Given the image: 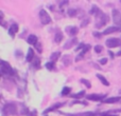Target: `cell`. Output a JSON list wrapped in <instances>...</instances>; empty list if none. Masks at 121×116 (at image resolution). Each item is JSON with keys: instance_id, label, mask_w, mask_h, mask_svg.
I'll return each instance as SVG.
<instances>
[{"instance_id": "cell-9", "label": "cell", "mask_w": 121, "mask_h": 116, "mask_svg": "<svg viewBox=\"0 0 121 116\" xmlns=\"http://www.w3.org/2000/svg\"><path fill=\"white\" fill-rule=\"evenodd\" d=\"M17 32H18V25L15 24V23L9 27V34H10L12 37H14V35L17 33Z\"/></svg>"}, {"instance_id": "cell-3", "label": "cell", "mask_w": 121, "mask_h": 116, "mask_svg": "<svg viewBox=\"0 0 121 116\" xmlns=\"http://www.w3.org/2000/svg\"><path fill=\"white\" fill-rule=\"evenodd\" d=\"M3 112L6 115H15L17 114V107L14 104H6L3 108Z\"/></svg>"}, {"instance_id": "cell-6", "label": "cell", "mask_w": 121, "mask_h": 116, "mask_svg": "<svg viewBox=\"0 0 121 116\" xmlns=\"http://www.w3.org/2000/svg\"><path fill=\"white\" fill-rule=\"evenodd\" d=\"M113 21L115 24H121V13L118 10H113Z\"/></svg>"}, {"instance_id": "cell-20", "label": "cell", "mask_w": 121, "mask_h": 116, "mask_svg": "<svg viewBox=\"0 0 121 116\" xmlns=\"http://www.w3.org/2000/svg\"><path fill=\"white\" fill-rule=\"evenodd\" d=\"M99 13H100V10H99L98 6H96V5H94L91 8V10H90V14H91V15H96V16H97Z\"/></svg>"}, {"instance_id": "cell-14", "label": "cell", "mask_w": 121, "mask_h": 116, "mask_svg": "<svg viewBox=\"0 0 121 116\" xmlns=\"http://www.w3.org/2000/svg\"><path fill=\"white\" fill-rule=\"evenodd\" d=\"M34 58H35V57H34V51H33V49H29L26 59H27V61H31V60L34 59Z\"/></svg>"}, {"instance_id": "cell-4", "label": "cell", "mask_w": 121, "mask_h": 116, "mask_svg": "<svg viewBox=\"0 0 121 116\" xmlns=\"http://www.w3.org/2000/svg\"><path fill=\"white\" fill-rule=\"evenodd\" d=\"M105 43H106V46L109 49H113V48H117V46H121V40L118 39V38H109V39L106 40Z\"/></svg>"}, {"instance_id": "cell-19", "label": "cell", "mask_w": 121, "mask_h": 116, "mask_svg": "<svg viewBox=\"0 0 121 116\" xmlns=\"http://www.w3.org/2000/svg\"><path fill=\"white\" fill-rule=\"evenodd\" d=\"M77 13H78L77 8H68V10H67V14L70 17H74L75 15H77Z\"/></svg>"}, {"instance_id": "cell-21", "label": "cell", "mask_w": 121, "mask_h": 116, "mask_svg": "<svg viewBox=\"0 0 121 116\" xmlns=\"http://www.w3.org/2000/svg\"><path fill=\"white\" fill-rule=\"evenodd\" d=\"M70 92H71V89H70V88L65 87L64 89L62 90V95H63V96H66V95H68Z\"/></svg>"}, {"instance_id": "cell-30", "label": "cell", "mask_w": 121, "mask_h": 116, "mask_svg": "<svg viewBox=\"0 0 121 116\" xmlns=\"http://www.w3.org/2000/svg\"><path fill=\"white\" fill-rule=\"evenodd\" d=\"M36 48H37V50H38V52L39 53H42V48H40V44H36Z\"/></svg>"}, {"instance_id": "cell-7", "label": "cell", "mask_w": 121, "mask_h": 116, "mask_svg": "<svg viewBox=\"0 0 121 116\" xmlns=\"http://www.w3.org/2000/svg\"><path fill=\"white\" fill-rule=\"evenodd\" d=\"M121 30V27L119 25H117V27H107L106 30H104V32H103V35H108V34H112V33H115V32L119 31Z\"/></svg>"}, {"instance_id": "cell-27", "label": "cell", "mask_w": 121, "mask_h": 116, "mask_svg": "<svg viewBox=\"0 0 121 116\" xmlns=\"http://www.w3.org/2000/svg\"><path fill=\"white\" fill-rule=\"evenodd\" d=\"M95 51H96V53H101L103 51L102 46H95Z\"/></svg>"}, {"instance_id": "cell-22", "label": "cell", "mask_w": 121, "mask_h": 116, "mask_svg": "<svg viewBox=\"0 0 121 116\" xmlns=\"http://www.w3.org/2000/svg\"><path fill=\"white\" fill-rule=\"evenodd\" d=\"M62 106H63V104H55V106H53L52 108H49V109H47V110L45 111V113H48V112H50V111H54L55 109L60 108V107H62Z\"/></svg>"}, {"instance_id": "cell-2", "label": "cell", "mask_w": 121, "mask_h": 116, "mask_svg": "<svg viewBox=\"0 0 121 116\" xmlns=\"http://www.w3.org/2000/svg\"><path fill=\"white\" fill-rule=\"evenodd\" d=\"M13 74V69L11 68V66L8 62L1 61V75L2 76H9V75Z\"/></svg>"}, {"instance_id": "cell-29", "label": "cell", "mask_w": 121, "mask_h": 116, "mask_svg": "<svg viewBox=\"0 0 121 116\" xmlns=\"http://www.w3.org/2000/svg\"><path fill=\"white\" fill-rule=\"evenodd\" d=\"M88 23H89V19H86L85 21H83V22H82V27H86Z\"/></svg>"}, {"instance_id": "cell-15", "label": "cell", "mask_w": 121, "mask_h": 116, "mask_svg": "<svg viewBox=\"0 0 121 116\" xmlns=\"http://www.w3.org/2000/svg\"><path fill=\"white\" fill-rule=\"evenodd\" d=\"M60 56V52H54V53H52V54H51V56H50L51 61H52V62H55L57 59H59Z\"/></svg>"}, {"instance_id": "cell-31", "label": "cell", "mask_w": 121, "mask_h": 116, "mask_svg": "<svg viewBox=\"0 0 121 116\" xmlns=\"http://www.w3.org/2000/svg\"><path fill=\"white\" fill-rule=\"evenodd\" d=\"M117 55H118V56H121V51H119V52L117 53Z\"/></svg>"}, {"instance_id": "cell-11", "label": "cell", "mask_w": 121, "mask_h": 116, "mask_svg": "<svg viewBox=\"0 0 121 116\" xmlns=\"http://www.w3.org/2000/svg\"><path fill=\"white\" fill-rule=\"evenodd\" d=\"M121 100V97L120 96H118V97H111V98H107V99H105L103 102H105V104H115V102H118Z\"/></svg>"}, {"instance_id": "cell-10", "label": "cell", "mask_w": 121, "mask_h": 116, "mask_svg": "<svg viewBox=\"0 0 121 116\" xmlns=\"http://www.w3.org/2000/svg\"><path fill=\"white\" fill-rule=\"evenodd\" d=\"M78 43V39L77 38H73V39H71V40H69L67 43H65L64 44V49H70V48H72L74 44H77Z\"/></svg>"}, {"instance_id": "cell-8", "label": "cell", "mask_w": 121, "mask_h": 116, "mask_svg": "<svg viewBox=\"0 0 121 116\" xmlns=\"http://www.w3.org/2000/svg\"><path fill=\"white\" fill-rule=\"evenodd\" d=\"M103 98H104V95H98V94H90V95H87V99L94 100V101H100Z\"/></svg>"}, {"instance_id": "cell-28", "label": "cell", "mask_w": 121, "mask_h": 116, "mask_svg": "<svg viewBox=\"0 0 121 116\" xmlns=\"http://www.w3.org/2000/svg\"><path fill=\"white\" fill-rule=\"evenodd\" d=\"M100 62L101 64H106L107 63V58H102V59H100Z\"/></svg>"}, {"instance_id": "cell-18", "label": "cell", "mask_w": 121, "mask_h": 116, "mask_svg": "<svg viewBox=\"0 0 121 116\" xmlns=\"http://www.w3.org/2000/svg\"><path fill=\"white\" fill-rule=\"evenodd\" d=\"M63 40V33L62 32H56V34H55V37H54V41L55 42H60Z\"/></svg>"}, {"instance_id": "cell-24", "label": "cell", "mask_w": 121, "mask_h": 116, "mask_svg": "<svg viewBox=\"0 0 121 116\" xmlns=\"http://www.w3.org/2000/svg\"><path fill=\"white\" fill-rule=\"evenodd\" d=\"M84 95H85V92H84V91H81V92H79L78 94H73L72 97H73V98H82Z\"/></svg>"}, {"instance_id": "cell-13", "label": "cell", "mask_w": 121, "mask_h": 116, "mask_svg": "<svg viewBox=\"0 0 121 116\" xmlns=\"http://www.w3.org/2000/svg\"><path fill=\"white\" fill-rule=\"evenodd\" d=\"M28 42H29L30 44L36 46V44H37V37H36L35 35H30L29 37H28Z\"/></svg>"}, {"instance_id": "cell-1", "label": "cell", "mask_w": 121, "mask_h": 116, "mask_svg": "<svg viewBox=\"0 0 121 116\" xmlns=\"http://www.w3.org/2000/svg\"><path fill=\"white\" fill-rule=\"evenodd\" d=\"M108 21V17H107V15L103 14L102 12H100L98 15H97V22H96V27H103V25L105 24V23Z\"/></svg>"}, {"instance_id": "cell-12", "label": "cell", "mask_w": 121, "mask_h": 116, "mask_svg": "<svg viewBox=\"0 0 121 116\" xmlns=\"http://www.w3.org/2000/svg\"><path fill=\"white\" fill-rule=\"evenodd\" d=\"M66 31L69 33V35L74 36L75 34H78L79 30H78V27H68L66 29Z\"/></svg>"}, {"instance_id": "cell-16", "label": "cell", "mask_w": 121, "mask_h": 116, "mask_svg": "<svg viewBox=\"0 0 121 116\" xmlns=\"http://www.w3.org/2000/svg\"><path fill=\"white\" fill-rule=\"evenodd\" d=\"M97 77H98V78H99V80H100L101 82H102L104 85H106V87H107V85H109L108 81H107L106 79H105V77L103 76V75H101V74H97Z\"/></svg>"}, {"instance_id": "cell-5", "label": "cell", "mask_w": 121, "mask_h": 116, "mask_svg": "<svg viewBox=\"0 0 121 116\" xmlns=\"http://www.w3.org/2000/svg\"><path fill=\"white\" fill-rule=\"evenodd\" d=\"M39 17H40V21L43 24H48L51 22V18L49 16V14L46 12V10H42L39 12Z\"/></svg>"}, {"instance_id": "cell-25", "label": "cell", "mask_w": 121, "mask_h": 116, "mask_svg": "<svg viewBox=\"0 0 121 116\" xmlns=\"http://www.w3.org/2000/svg\"><path fill=\"white\" fill-rule=\"evenodd\" d=\"M81 82H82V83H84V85H85L86 87L88 88V89H90V88H91V85H90V82L87 80V79H84V78H83V79H81Z\"/></svg>"}, {"instance_id": "cell-26", "label": "cell", "mask_w": 121, "mask_h": 116, "mask_svg": "<svg viewBox=\"0 0 121 116\" xmlns=\"http://www.w3.org/2000/svg\"><path fill=\"white\" fill-rule=\"evenodd\" d=\"M46 68L48 69V70H53L54 69V62H48V63H46Z\"/></svg>"}, {"instance_id": "cell-17", "label": "cell", "mask_w": 121, "mask_h": 116, "mask_svg": "<svg viewBox=\"0 0 121 116\" xmlns=\"http://www.w3.org/2000/svg\"><path fill=\"white\" fill-rule=\"evenodd\" d=\"M63 62H64L65 66H69L71 63V57L70 55H65L63 56Z\"/></svg>"}, {"instance_id": "cell-32", "label": "cell", "mask_w": 121, "mask_h": 116, "mask_svg": "<svg viewBox=\"0 0 121 116\" xmlns=\"http://www.w3.org/2000/svg\"><path fill=\"white\" fill-rule=\"evenodd\" d=\"M101 116H113V115H108V114H102Z\"/></svg>"}, {"instance_id": "cell-23", "label": "cell", "mask_w": 121, "mask_h": 116, "mask_svg": "<svg viewBox=\"0 0 121 116\" xmlns=\"http://www.w3.org/2000/svg\"><path fill=\"white\" fill-rule=\"evenodd\" d=\"M39 62H40L39 58H37V57L34 58V60H33V66H34V68H36V69L39 68Z\"/></svg>"}]
</instances>
